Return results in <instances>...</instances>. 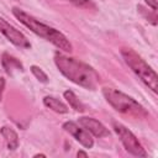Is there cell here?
Wrapping results in <instances>:
<instances>
[{"label":"cell","instance_id":"obj_4","mask_svg":"<svg viewBox=\"0 0 158 158\" xmlns=\"http://www.w3.org/2000/svg\"><path fill=\"white\" fill-rule=\"evenodd\" d=\"M102 94L107 102L118 112L137 116V117H144L147 116V111L143 109L142 105H139L135 99L130 98L128 95L112 89V88H104Z\"/></svg>","mask_w":158,"mask_h":158},{"label":"cell","instance_id":"obj_16","mask_svg":"<svg viewBox=\"0 0 158 158\" xmlns=\"http://www.w3.org/2000/svg\"><path fill=\"white\" fill-rule=\"evenodd\" d=\"M4 88H5V79H4V78H0V100H1V98H2Z\"/></svg>","mask_w":158,"mask_h":158},{"label":"cell","instance_id":"obj_12","mask_svg":"<svg viewBox=\"0 0 158 158\" xmlns=\"http://www.w3.org/2000/svg\"><path fill=\"white\" fill-rule=\"evenodd\" d=\"M64 98L67 99V101L69 102V105L75 110V111H79V112H83L85 109H84V105L79 101V99L75 96V94L70 90H67L64 91Z\"/></svg>","mask_w":158,"mask_h":158},{"label":"cell","instance_id":"obj_11","mask_svg":"<svg viewBox=\"0 0 158 158\" xmlns=\"http://www.w3.org/2000/svg\"><path fill=\"white\" fill-rule=\"evenodd\" d=\"M2 65H4V68L6 69V72L9 74H11L14 69L22 70V64L16 58H14V57H11L9 54H4L2 56Z\"/></svg>","mask_w":158,"mask_h":158},{"label":"cell","instance_id":"obj_13","mask_svg":"<svg viewBox=\"0 0 158 158\" xmlns=\"http://www.w3.org/2000/svg\"><path fill=\"white\" fill-rule=\"evenodd\" d=\"M31 72L33 73V75H35L40 81H42V83H47V81H48V77H47V74H46L40 67H37V65H32V67H31Z\"/></svg>","mask_w":158,"mask_h":158},{"label":"cell","instance_id":"obj_15","mask_svg":"<svg viewBox=\"0 0 158 158\" xmlns=\"http://www.w3.org/2000/svg\"><path fill=\"white\" fill-rule=\"evenodd\" d=\"M147 4H148V6H151L152 7V10L153 11H156L157 10V1L156 0H144Z\"/></svg>","mask_w":158,"mask_h":158},{"label":"cell","instance_id":"obj_6","mask_svg":"<svg viewBox=\"0 0 158 158\" xmlns=\"http://www.w3.org/2000/svg\"><path fill=\"white\" fill-rule=\"evenodd\" d=\"M0 32L15 46L22 48H30V42L25 37V35L21 33L19 30H16L14 26H11L9 22H6L2 17H0Z\"/></svg>","mask_w":158,"mask_h":158},{"label":"cell","instance_id":"obj_5","mask_svg":"<svg viewBox=\"0 0 158 158\" xmlns=\"http://www.w3.org/2000/svg\"><path fill=\"white\" fill-rule=\"evenodd\" d=\"M114 130L117 133V136L120 137V139H121V142L125 146L127 152H130L131 154L137 156V157H146L147 156V153L143 149L142 144L138 142L136 136L127 127H125L121 123H116L115 122L114 123Z\"/></svg>","mask_w":158,"mask_h":158},{"label":"cell","instance_id":"obj_3","mask_svg":"<svg viewBox=\"0 0 158 158\" xmlns=\"http://www.w3.org/2000/svg\"><path fill=\"white\" fill-rule=\"evenodd\" d=\"M121 54L127 63V65L135 72V74L153 91L157 93L158 89V77L156 72L131 48H123Z\"/></svg>","mask_w":158,"mask_h":158},{"label":"cell","instance_id":"obj_1","mask_svg":"<svg viewBox=\"0 0 158 158\" xmlns=\"http://www.w3.org/2000/svg\"><path fill=\"white\" fill-rule=\"evenodd\" d=\"M54 63L59 69V72L73 83L90 90L96 89L100 81V78H99V74L90 65L75 58H69L59 53L56 54Z\"/></svg>","mask_w":158,"mask_h":158},{"label":"cell","instance_id":"obj_8","mask_svg":"<svg viewBox=\"0 0 158 158\" xmlns=\"http://www.w3.org/2000/svg\"><path fill=\"white\" fill-rule=\"evenodd\" d=\"M79 123L90 133H93L95 137H106L110 135L109 130L98 120L91 117H80Z\"/></svg>","mask_w":158,"mask_h":158},{"label":"cell","instance_id":"obj_17","mask_svg":"<svg viewBox=\"0 0 158 158\" xmlns=\"http://www.w3.org/2000/svg\"><path fill=\"white\" fill-rule=\"evenodd\" d=\"M77 156H78V157H80V156H81V157H88V153H85V152H83V151H79V152L77 153Z\"/></svg>","mask_w":158,"mask_h":158},{"label":"cell","instance_id":"obj_10","mask_svg":"<svg viewBox=\"0 0 158 158\" xmlns=\"http://www.w3.org/2000/svg\"><path fill=\"white\" fill-rule=\"evenodd\" d=\"M43 102L47 107H49L51 110L56 111V112H59V114H67L68 112V107L67 105H64L60 100L56 99V98H52V96H46L43 99Z\"/></svg>","mask_w":158,"mask_h":158},{"label":"cell","instance_id":"obj_14","mask_svg":"<svg viewBox=\"0 0 158 158\" xmlns=\"http://www.w3.org/2000/svg\"><path fill=\"white\" fill-rule=\"evenodd\" d=\"M72 2H74L79 7H84V9L93 7V9H95V5L91 1H89V0H72Z\"/></svg>","mask_w":158,"mask_h":158},{"label":"cell","instance_id":"obj_7","mask_svg":"<svg viewBox=\"0 0 158 158\" xmlns=\"http://www.w3.org/2000/svg\"><path fill=\"white\" fill-rule=\"evenodd\" d=\"M63 128L69 132L81 146H84L85 148H91L94 146V141L91 138V136L89 135V132H86L84 128H80L75 122L73 121H68L63 125Z\"/></svg>","mask_w":158,"mask_h":158},{"label":"cell","instance_id":"obj_9","mask_svg":"<svg viewBox=\"0 0 158 158\" xmlns=\"http://www.w3.org/2000/svg\"><path fill=\"white\" fill-rule=\"evenodd\" d=\"M1 135L5 138L9 149H16L17 148V146H19V136H17V133L12 128L2 127L1 128Z\"/></svg>","mask_w":158,"mask_h":158},{"label":"cell","instance_id":"obj_2","mask_svg":"<svg viewBox=\"0 0 158 158\" xmlns=\"http://www.w3.org/2000/svg\"><path fill=\"white\" fill-rule=\"evenodd\" d=\"M12 12L14 15L16 16V19L23 23L26 27H28L33 33L38 35L40 37L52 42L54 46H57L59 49L62 51H65V52H70L72 51V44L70 42L68 41V38L59 31H57L56 28L53 27H49L42 22H40L38 20H36L35 17L30 16L28 14H26L25 11L17 9V7H14L12 9Z\"/></svg>","mask_w":158,"mask_h":158}]
</instances>
